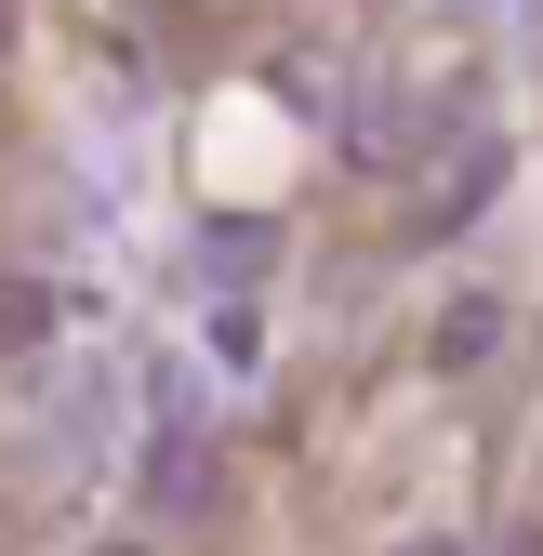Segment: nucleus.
Instances as JSON below:
<instances>
[{"instance_id":"f257e3e1","label":"nucleus","mask_w":543,"mask_h":556,"mask_svg":"<svg viewBox=\"0 0 543 556\" xmlns=\"http://www.w3.org/2000/svg\"><path fill=\"white\" fill-rule=\"evenodd\" d=\"M147 504H160V517H213V504H226V464H213V438H186V425H173V438L147 451Z\"/></svg>"},{"instance_id":"f03ea898","label":"nucleus","mask_w":543,"mask_h":556,"mask_svg":"<svg viewBox=\"0 0 543 556\" xmlns=\"http://www.w3.org/2000/svg\"><path fill=\"white\" fill-rule=\"evenodd\" d=\"M504 331H517V318H504L491 292H464V305H438V344H425V358H438V371H491Z\"/></svg>"},{"instance_id":"7ed1b4c3","label":"nucleus","mask_w":543,"mask_h":556,"mask_svg":"<svg viewBox=\"0 0 543 556\" xmlns=\"http://www.w3.org/2000/svg\"><path fill=\"white\" fill-rule=\"evenodd\" d=\"M53 344V292L40 278H0V358H40Z\"/></svg>"},{"instance_id":"20e7f679","label":"nucleus","mask_w":543,"mask_h":556,"mask_svg":"<svg viewBox=\"0 0 543 556\" xmlns=\"http://www.w3.org/2000/svg\"><path fill=\"white\" fill-rule=\"evenodd\" d=\"M199 252H213V278H252L265 252H279V226H213V239H199Z\"/></svg>"},{"instance_id":"39448f33","label":"nucleus","mask_w":543,"mask_h":556,"mask_svg":"<svg viewBox=\"0 0 543 556\" xmlns=\"http://www.w3.org/2000/svg\"><path fill=\"white\" fill-rule=\"evenodd\" d=\"M397 556H464V543H451V530H412V543H397Z\"/></svg>"},{"instance_id":"423d86ee","label":"nucleus","mask_w":543,"mask_h":556,"mask_svg":"<svg viewBox=\"0 0 543 556\" xmlns=\"http://www.w3.org/2000/svg\"><path fill=\"white\" fill-rule=\"evenodd\" d=\"M504 556H543V517H517V530H504Z\"/></svg>"},{"instance_id":"0eeeda50","label":"nucleus","mask_w":543,"mask_h":556,"mask_svg":"<svg viewBox=\"0 0 543 556\" xmlns=\"http://www.w3.org/2000/svg\"><path fill=\"white\" fill-rule=\"evenodd\" d=\"M0 53H14V0H0Z\"/></svg>"},{"instance_id":"6e6552de","label":"nucleus","mask_w":543,"mask_h":556,"mask_svg":"<svg viewBox=\"0 0 543 556\" xmlns=\"http://www.w3.org/2000/svg\"><path fill=\"white\" fill-rule=\"evenodd\" d=\"M106 556H132V543H106Z\"/></svg>"}]
</instances>
